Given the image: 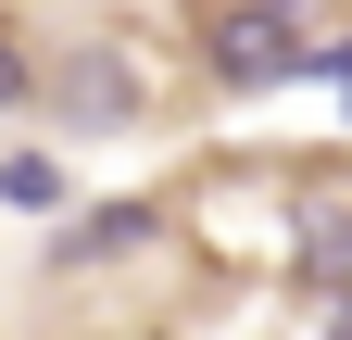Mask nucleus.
<instances>
[{
    "mask_svg": "<svg viewBox=\"0 0 352 340\" xmlns=\"http://www.w3.org/2000/svg\"><path fill=\"white\" fill-rule=\"evenodd\" d=\"M151 114H164V89L139 63V38L76 25L63 51H38V126H51V139H139Z\"/></svg>",
    "mask_w": 352,
    "mask_h": 340,
    "instance_id": "f257e3e1",
    "label": "nucleus"
},
{
    "mask_svg": "<svg viewBox=\"0 0 352 340\" xmlns=\"http://www.w3.org/2000/svg\"><path fill=\"white\" fill-rule=\"evenodd\" d=\"M315 38H327V0H201V76L227 101L302 89L315 76Z\"/></svg>",
    "mask_w": 352,
    "mask_h": 340,
    "instance_id": "f03ea898",
    "label": "nucleus"
},
{
    "mask_svg": "<svg viewBox=\"0 0 352 340\" xmlns=\"http://www.w3.org/2000/svg\"><path fill=\"white\" fill-rule=\"evenodd\" d=\"M164 240V202L151 189H113V202H63V227L38 240V277H88V265H139Z\"/></svg>",
    "mask_w": 352,
    "mask_h": 340,
    "instance_id": "7ed1b4c3",
    "label": "nucleus"
},
{
    "mask_svg": "<svg viewBox=\"0 0 352 340\" xmlns=\"http://www.w3.org/2000/svg\"><path fill=\"white\" fill-rule=\"evenodd\" d=\"M63 151L51 139H25V151H0V215H63Z\"/></svg>",
    "mask_w": 352,
    "mask_h": 340,
    "instance_id": "20e7f679",
    "label": "nucleus"
},
{
    "mask_svg": "<svg viewBox=\"0 0 352 340\" xmlns=\"http://www.w3.org/2000/svg\"><path fill=\"white\" fill-rule=\"evenodd\" d=\"M302 277H315V303L352 290V202H315V215H302Z\"/></svg>",
    "mask_w": 352,
    "mask_h": 340,
    "instance_id": "39448f33",
    "label": "nucleus"
},
{
    "mask_svg": "<svg viewBox=\"0 0 352 340\" xmlns=\"http://www.w3.org/2000/svg\"><path fill=\"white\" fill-rule=\"evenodd\" d=\"M0 114H38V38L0 13Z\"/></svg>",
    "mask_w": 352,
    "mask_h": 340,
    "instance_id": "423d86ee",
    "label": "nucleus"
},
{
    "mask_svg": "<svg viewBox=\"0 0 352 340\" xmlns=\"http://www.w3.org/2000/svg\"><path fill=\"white\" fill-rule=\"evenodd\" d=\"M327 340H352V290H327Z\"/></svg>",
    "mask_w": 352,
    "mask_h": 340,
    "instance_id": "0eeeda50",
    "label": "nucleus"
}]
</instances>
